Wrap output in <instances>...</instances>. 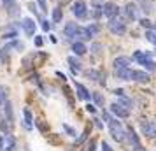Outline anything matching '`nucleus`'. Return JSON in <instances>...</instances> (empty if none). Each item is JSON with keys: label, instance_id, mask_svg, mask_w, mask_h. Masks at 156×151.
Masks as SVG:
<instances>
[{"label": "nucleus", "instance_id": "nucleus-21", "mask_svg": "<svg viewBox=\"0 0 156 151\" xmlns=\"http://www.w3.org/2000/svg\"><path fill=\"white\" fill-rule=\"evenodd\" d=\"M119 104L123 106V107H126L128 111H130V109H132V106H133V102L130 100V99H126L125 95H121V97H119Z\"/></svg>", "mask_w": 156, "mask_h": 151}, {"label": "nucleus", "instance_id": "nucleus-11", "mask_svg": "<svg viewBox=\"0 0 156 151\" xmlns=\"http://www.w3.org/2000/svg\"><path fill=\"white\" fill-rule=\"evenodd\" d=\"M76 90H77L79 99H83V100H90V97H91V95H90V92H88L81 83H76Z\"/></svg>", "mask_w": 156, "mask_h": 151}, {"label": "nucleus", "instance_id": "nucleus-40", "mask_svg": "<svg viewBox=\"0 0 156 151\" xmlns=\"http://www.w3.org/2000/svg\"><path fill=\"white\" fill-rule=\"evenodd\" d=\"M4 149V137L0 135V151Z\"/></svg>", "mask_w": 156, "mask_h": 151}, {"label": "nucleus", "instance_id": "nucleus-16", "mask_svg": "<svg viewBox=\"0 0 156 151\" xmlns=\"http://www.w3.org/2000/svg\"><path fill=\"white\" fill-rule=\"evenodd\" d=\"M126 134H128L130 142L133 144V148H139V146H140V141H139V137H137V134L133 132V128H132V127H130V128H126Z\"/></svg>", "mask_w": 156, "mask_h": 151}, {"label": "nucleus", "instance_id": "nucleus-4", "mask_svg": "<svg viewBox=\"0 0 156 151\" xmlns=\"http://www.w3.org/2000/svg\"><path fill=\"white\" fill-rule=\"evenodd\" d=\"M140 130H142L144 135L156 137V125L154 123H151V121H147V120H142L140 121Z\"/></svg>", "mask_w": 156, "mask_h": 151}, {"label": "nucleus", "instance_id": "nucleus-3", "mask_svg": "<svg viewBox=\"0 0 156 151\" xmlns=\"http://www.w3.org/2000/svg\"><path fill=\"white\" fill-rule=\"evenodd\" d=\"M72 13L76 14V18H79V20H84L86 16H88V7H86V2H84V0H77V2L72 5Z\"/></svg>", "mask_w": 156, "mask_h": 151}, {"label": "nucleus", "instance_id": "nucleus-5", "mask_svg": "<svg viewBox=\"0 0 156 151\" xmlns=\"http://www.w3.org/2000/svg\"><path fill=\"white\" fill-rule=\"evenodd\" d=\"M102 14H105L109 20H111V18H116V16L119 14V7H118L116 4H112V2H107L105 5L102 7Z\"/></svg>", "mask_w": 156, "mask_h": 151}, {"label": "nucleus", "instance_id": "nucleus-6", "mask_svg": "<svg viewBox=\"0 0 156 151\" xmlns=\"http://www.w3.org/2000/svg\"><path fill=\"white\" fill-rule=\"evenodd\" d=\"M111 113L114 116H118V118H128L130 116V111L126 107H123L121 104H112L111 106Z\"/></svg>", "mask_w": 156, "mask_h": 151}, {"label": "nucleus", "instance_id": "nucleus-42", "mask_svg": "<svg viewBox=\"0 0 156 151\" xmlns=\"http://www.w3.org/2000/svg\"><path fill=\"white\" fill-rule=\"evenodd\" d=\"M133 151H146V149H144V148H142V146H139V148H135Z\"/></svg>", "mask_w": 156, "mask_h": 151}, {"label": "nucleus", "instance_id": "nucleus-25", "mask_svg": "<svg viewBox=\"0 0 156 151\" xmlns=\"http://www.w3.org/2000/svg\"><path fill=\"white\" fill-rule=\"evenodd\" d=\"M84 76H86V77H90V79H93V81H98L100 79V74L97 70H86Z\"/></svg>", "mask_w": 156, "mask_h": 151}, {"label": "nucleus", "instance_id": "nucleus-12", "mask_svg": "<svg viewBox=\"0 0 156 151\" xmlns=\"http://www.w3.org/2000/svg\"><path fill=\"white\" fill-rule=\"evenodd\" d=\"M116 76L119 77L121 81H132V69H121V70H116Z\"/></svg>", "mask_w": 156, "mask_h": 151}, {"label": "nucleus", "instance_id": "nucleus-17", "mask_svg": "<svg viewBox=\"0 0 156 151\" xmlns=\"http://www.w3.org/2000/svg\"><path fill=\"white\" fill-rule=\"evenodd\" d=\"M2 111H4V114H5V120L12 121V106H11V102L9 100L2 104Z\"/></svg>", "mask_w": 156, "mask_h": 151}, {"label": "nucleus", "instance_id": "nucleus-31", "mask_svg": "<svg viewBox=\"0 0 156 151\" xmlns=\"http://www.w3.org/2000/svg\"><path fill=\"white\" fill-rule=\"evenodd\" d=\"M9 146H7V151H16V144H14V141H12V139H9Z\"/></svg>", "mask_w": 156, "mask_h": 151}, {"label": "nucleus", "instance_id": "nucleus-27", "mask_svg": "<svg viewBox=\"0 0 156 151\" xmlns=\"http://www.w3.org/2000/svg\"><path fill=\"white\" fill-rule=\"evenodd\" d=\"M9 120H4V121L0 123V128H2V132H5V134H9L11 132V125H9Z\"/></svg>", "mask_w": 156, "mask_h": 151}, {"label": "nucleus", "instance_id": "nucleus-13", "mask_svg": "<svg viewBox=\"0 0 156 151\" xmlns=\"http://www.w3.org/2000/svg\"><path fill=\"white\" fill-rule=\"evenodd\" d=\"M149 58H151V53H147V51H146V53H144V51H135L133 53V60H137L140 65L144 63L146 60H149Z\"/></svg>", "mask_w": 156, "mask_h": 151}, {"label": "nucleus", "instance_id": "nucleus-24", "mask_svg": "<svg viewBox=\"0 0 156 151\" xmlns=\"http://www.w3.org/2000/svg\"><path fill=\"white\" fill-rule=\"evenodd\" d=\"M7 88L5 86H0V106L4 104V102H7Z\"/></svg>", "mask_w": 156, "mask_h": 151}, {"label": "nucleus", "instance_id": "nucleus-2", "mask_svg": "<svg viewBox=\"0 0 156 151\" xmlns=\"http://www.w3.org/2000/svg\"><path fill=\"white\" fill-rule=\"evenodd\" d=\"M109 30L112 32L114 35H123L125 32H126V25L123 20H116V18H111V21H109Z\"/></svg>", "mask_w": 156, "mask_h": 151}, {"label": "nucleus", "instance_id": "nucleus-41", "mask_svg": "<svg viewBox=\"0 0 156 151\" xmlns=\"http://www.w3.org/2000/svg\"><path fill=\"white\" fill-rule=\"evenodd\" d=\"M95 121H97V123H95V125H97V127H98V128H104V125H102V123H100L98 120H95Z\"/></svg>", "mask_w": 156, "mask_h": 151}, {"label": "nucleus", "instance_id": "nucleus-9", "mask_svg": "<svg viewBox=\"0 0 156 151\" xmlns=\"http://www.w3.org/2000/svg\"><path fill=\"white\" fill-rule=\"evenodd\" d=\"M23 30H25L27 35H34L35 34V23H34V20H30V18L23 20Z\"/></svg>", "mask_w": 156, "mask_h": 151}, {"label": "nucleus", "instance_id": "nucleus-39", "mask_svg": "<svg viewBox=\"0 0 156 151\" xmlns=\"http://www.w3.org/2000/svg\"><path fill=\"white\" fill-rule=\"evenodd\" d=\"M88 111H90V113H95V111H97V109H95V106H91V104H88Z\"/></svg>", "mask_w": 156, "mask_h": 151}, {"label": "nucleus", "instance_id": "nucleus-35", "mask_svg": "<svg viewBox=\"0 0 156 151\" xmlns=\"http://www.w3.org/2000/svg\"><path fill=\"white\" fill-rule=\"evenodd\" d=\"M42 42H44L42 37H35V46H37V48H41V46H42Z\"/></svg>", "mask_w": 156, "mask_h": 151}, {"label": "nucleus", "instance_id": "nucleus-20", "mask_svg": "<svg viewBox=\"0 0 156 151\" xmlns=\"http://www.w3.org/2000/svg\"><path fill=\"white\" fill-rule=\"evenodd\" d=\"M23 116H25V127L28 130H32V125H34V123H32V113H30L28 107L23 111Z\"/></svg>", "mask_w": 156, "mask_h": 151}, {"label": "nucleus", "instance_id": "nucleus-37", "mask_svg": "<svg viewBox=\"0 0 156 151\" xmlns=\"http://www.w3.org/2000/svg\"><path fill=\"white\" fill-rule=\"evenodd\" d=\"M42 30H46V32L49 30V21H42Z\"/></svg>", "mask_w": 156, "mask_h": 151}, {"label": "nucleus", "instance_id": "nucleus-1", "mask_svg": "<svg viewBox=\"0 0 156 151\" xmlns=\"http://www.w3.org/2000/svg\"><path fill=\"white\" fill-rule=\"evenodd\" d=\"M109 130H111V134H112V137H114V141H118V142H123L125 139H126V132H125V128L121 127V123L118 121V120H111L109 121Z\"/></svg>", "mask_w": 156, "mask_h": 151}, {"label": "nucleus", "instance_id": "nucleus-19", "mask_svg": "<svg viewBox=\"0 0 156 151\" xmlns=\"http://www.w3.org/2000/svg\"><path fill=\"white\" fill-rule=\"evenodd\" d=\"M86 32H88V35H90V39H93V37L97 35L100 32V27L97 25V23H91L90 27H86Z\"/></svg>", "mask_w": 156, "mask_h": 151}, {"label": "nucleus", "instance_id": "nucleus-33", "mask_svg": "<svg viewBox=\"0 0 156 151\" xmlns=\"http://www.w3.org/2000/svg\"><path fill=\"white\" fill-rule=\"evenodd\" d=\"M86 137H88V130H86L84 134H83V135H81V137H79V139H77V141H76V144H81V142H83V141H84V139H86Z\"/></svg>", "mask_w": 156, "mask_h": 151}, {"label": "nucleus", "instance_id": "nucleus-15", "mask_svg": "<svg viewBox=\"0 0 156 151\" xmlns=\"http://www.w3.org/2000/svg\"><path fill=\"white\" fill-rule=\"evenodd\" d=\"M125 14H126L128 20H137V7H135L133 4H126V7H125Z\"/></svg>", "mask_w": 156, "mask_h": 151}, {"label": "nucleus", "instance_id": "nucleus-29", "mask_svg": "<svg viewBox=\"0 0 156 151\" xmlns=\"http://www.w3.org/2000/svg\"><path fill=\"white\" fill-rule=\"evenodd\" d=\"M140 25L144 27V28H151V21H149L147 18H144V20H140Z\"/></svg>", "mask_w": 156, "mask_h": 151}, {"label": "nucleus", "instance_id": "nucleus-18", "mask_svg": "<svg viewBox=\"0 0 156 151\" xmlns=\"http://www.w3.org/2000/svg\"><path fill=\"white\" fill-rule=\"evenodd\" d=\"M69 63H70V69L76 72V74H77V72H81V62H79L76 56H70V58H69Z\"/></svg>", "mask_w": 156, "mask_h": 151}, {"label": "nucleus", "instance_id": "nucleus-14", "mask_svg": "<svg viewBox=\"0 0 156 151\" xmlns=\"http://www.w3.org/2000/svg\"><path fill=\"white\" fill-rule=\"evenodd\" d=\"M72 51H74L77 56H83L86 51H88V48L84 46V42H74L72 44Z\"/></svg>", "mask_w": 156, "mask_h": 151}, {"label": "nucleus", "instance_id": "nucleus-34", "mask_svg": "<svg viewBox=\"0 0 156 151\" xmlns=\"http://www.w3.org/2000/svg\"><path fill=\"white\" fill-rule=\"evenodd\" d=\"M18 35V34H16V30L14 32H9V34H5V35H4V39H12V37H16Z\"/></svg>", "mask_w": 156, "mask_h": 151}, {"label": "nucleus", "instance_id": "nucleus-28", "mask_svg": "<svg viewBox=\"0 0 156 151\" xmlns=\"http://www.w3.org/2000/svg\"><path fill=\"white\" fill-rule=\"evenodd\" d=\"M91 97H93V100H95L97 106H102V104H104V97H102L100 93H93Z\"/></svg>", "mask_w": 156, "mask_h": 151}, {"label": "nucleus", "instance_id": "nucleus-26", "mask_svg": "<svg viewBox=\"0 0 156 151\" xmlns=\"http://www.w3.org/2000/svg\"><path fill=\"white\" fill-rule=\"evenodd\" d=\"M146 39H147L149 42H153L156 46V34L153 32V30H147V32H146Z\"/></svg>", "mask_w": 156, "mask_h": 151}, {"label": "nucleus", "instance_id": "nucleus-22", "mask_svg": "<svg viewBox=\"0 0 156 151\" xmlns=\"http://www.w3.org/2000/svg\"><path fill=\"white\" fill-rule=\"evenodd\" d=\"M62 18H63V13H62V9H60V7H56L55 11H53V21L60 23V21H62Z\"/></svg>", "mask_w": 156, "mask_h": 151}, {"label": "nucleus", "instance_id": "nucleus-23", "mask_svg": "<svg viewBox=\"0 0 156 151\" xmlns=\"http://www.w3.org/2000/svg\"><path fill=\"white\" fill-rule=\"evenodd\" d=\"M142 65H144V69H146V70H149V72L156 70V63L153 62V60H151V58H149V60H146V62H144Z\"/></svg>", "mask_w": 156, "mask_h": 151}, {"label": "nucleus", "instance_id": "nucleus-43", "mask_svg": "<svg viewBox=\"0 0 156 151\" xmlns=\"http://www.w3.org/2000/svg\"><path fill=\"white\" fill-rule=\"evenodd\" d=\"M153 32H154V34H156V23H154V30H153Z\"/></svg>", "mask_w": 156, "mask_h": 151}, {"label": "nucleus", "instance_id": "nucleus-8", "mask_svg": "<svg viewBox=\"0 0 156 151\" xmlns=\"http://www.w3.org/2000/svg\"><path fill=\"white\" fill-rule=\"evenodd\" d=\"M151 79L149 74L146 70H132V81H137V83H147Z\"/></svg>", "mask_w": 156, "mask_h": 151}, {"label": "nucleus", "instance_id": "nucleus-7", "mask_svg": "<svg viewBox=\"0 0 156 151\" xmlns=\"http://www.w3.org/2000/svg\"><path fill=\"white\" fill-rule=\"evenodd\" d=\"M130 63H132V60H130L128 56H118L116 60H114L112 67H114V70H121V69H128Z\"/></svg>", "mask_w": 156, "mask_h": 151}, {"label": "nucleus", "instance_id": "nucleus-38", "mask_svg": "<svg viewBox=\"0 0 156 151\" xmlns=\"http://www.w3.org/2000/svg\"><path fill=\"white\" fill-rule=\"evenodd\" d=\"M100 49H102V46H98V44L93 46V53H100Z\"/></svg>", "mask_w": 156, "mask_h": 151}, {"label": "nucleus", "instance_id": "nucleus-32", "mask_svg": "<svg viewBox=\"0 0 156 151\" xmlns=\"http://www.w3.org/2000/svg\"><path fill=\"white\" fill-rule=\"evenodd\" d=\"M37 2H39V5L42 7V13H46V11H48V5H46V0H37Z\"/></svg>", "mask_w": 156, "mask_h": 151}, {"label": "nucleus", "instance_id": "nucleus-10", "mask_svg": "<svg viewBox=\"0 0 156 151\" xmlns=\"http://www.w3.org/2000/svg\"><path fill=\"white\" fill-rule=\"evenodd\" d=\"M77 30H79V27L76 25V23H69V25L65 27V35L69 37V39H76Z\"/></svg>", "mask_w": 156, "mask_h": 151}, {"label": "nucleus", "instance_id": "nucleus-36", "mask_svg": "<svg viewBox=\"0 0 156 151\" xmlns=\"http://www.w3.org/2000/svg\"><path fill=\"white\" fill-rule=\"evenodd\" d=\"M102 149H104V151H112V149H111V146H109L107 142H102Z\"/></svg>", "mask_w": 156, "mask_h": 151}, {"label": "nucleus", "instance_id": "nucleus-30", "mask_svg": "<svg viewBox=\"0 0 156 151\" xmlns=\"http://www.w3.org/2000/svg\"><path fill=\"white\" fill-rule=\"evenodd\" d=\"M63 128H65V132H67V134H70V135H76V130L72 128V127H69V125H63Z\"/></svg>", "mask_w": 156, "mask_h": 151}]
</instances>
